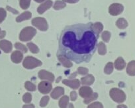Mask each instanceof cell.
Masks as SVG:
<instances>
[{
    "mask_svg": "<svg viewBox=\"0 0 135 108\" xmlns=\"http://www.w3.org/2000/svg\"><path fill=\"white\" fill-rule=\"evenodd\" d=\"M62 82L64 84L70 87L72 89H78L80 86V82L78 80H64Z\"/></svg>",
    "mask_w": 135,
    "mask_h": 108,
    "instance_id": "cell-13",
    "label": "cell"
},
{
    "mask_svg": "<svg viewBox=\"0 0 135 108\" xmlns=\"http://www.w3.org/2000/svg\"><path fill=\"white\" fill-rule=\"evenodd\" d=\"M6 17V11L4 9L0 8V23L4 21Z\"/></svg>",
    "mask_w": 135,
    "mask_h": 108,
    "instance_id": "cell-34",
    "label": "cell"
},
{
    "mask_svg": "<svg viewBox=\"0 0 135 108\" xmlns=\"http://www.w3.org/2000/svg\"><path fill=\"white\" fill-rule=\"evenodd\" d=\"M68 108H74V105L72 104H69V106H68Z\"/></svg>",
    "mask_w": 135,
    "mask_h": 108,
    "instance_id": "cell-44",
    "label": "cell"
},
{
    "mask_svg": "<svg viewBox=\"0 0 135 108\" xmlns=\"http://www.w3.org/2000/svg\"><path fill=\"white\" fill-rule=\"evenodd\" d=\"M23 65L27 69H33L36 67H38L42 65V62L37 58H34L33 57H25L24 61L23 62Z\"/></svg>",
    "mask_w": 135,
    "mask_h": 108,
    "instance_id": "cell-4",
    "label": "cell"
},
{
    "mask_svg": "<svg viewBox=\"0 0 135 108\" xmlns=\"http://www.w3.org/2000/svg\"><path fill=\"white\" fill-rule=\"evenodd\" d=\"M25 87L27 90L31 91V92H34L36 90V86L31 82H26L25 84Z\"/></svg>",
    "mask_w": 135,
    "mask_h": 108,
    "instance_id": "cell-27",
    "label": "cell"
},
{
    "mask_svg": "<svg viewBox=\"0 0 135 108\" xmlns=\"http://www.w3.org/2000/svg\"><path fill=\"white\" fill-rule=\"evenodd\" d=\"M78 74H80L81 75H85L88 74V70L86 68L80 67L78 69Z\"/></svg>",
    "mask_w": 135,
    "mask_h": 108,
    "instance_id": "cell-36",
    "label": "cell"
},
{
    "mask_svg": "<svg viewBox=\"0 0 135 108\" xmlns=\"http://www.w3.org/2000/svg\"><path fill=\"white\" fill-rule=\"evenodd\" d=\"M113 71V64L112 62H108L105 67V73L107 74H111Z\"/></svg>",
    "mask_w": 135,
    "mask_h": 108,
    "instance_id": "cell-24",
    "label": "cell"
},
{
    "mask_svg": "<svg viewBox=\"0 0 135 108\" xmlns=\"http://www.w3.org/2000/svg\"><path fill=\"white\" fill-rule=\"evenodd\" d=\"M58 60H59L60 62L66 68H70L72 66V63L69 60V59L68 58H66V57L63 55H58Z\"/></svg>",
    "mask_w": 135,
    "mask_h": 108,
    "instance_id": "cell-15",
    "label": "cell"
},
{
    "mask_svg": "<svg viewBox=\"0 0 135 108\" xmlns=\"http://www.w3.org/2000/svg\"><path fill=\"white\" fill-rule=\"evenodd\" d=\"M52 6V2L51 0H47L46 2H45V3L41 4V6L38 7L37 11H38V13L39 14H42L45 11H46V10H49L50 7H51Z\"/></svg>",
    "mask_w": 135,
    "mask_h": 108,
    "instance_id": "cell-11",
    "label": "cell"
},
{
    "mask_svg": "<svg viewBox=\"0 0 135 108\" xmlns=\"http://www.w3.org/2000/svg\"><path fill=\"white\" fill-rule=\"evenodd\" d=\"M66 7V3L62 1H56L55 2V4L54 5V9L56 10H61Z\"/></svg>",
    "mask_w": 135,
    "mask_h": 108,
    "instance_id": "cell-28",
    "label": "cell"
},
{
    "mask_svg": "<svg viewBox=\"0 0 135 108\" xmlns=\"http://www.w3.org/2000/svg\"><path fill=\"white\" fill-rule=\"evenodd\" d=\"M93 29H94L95 32L97 35H99V34L102 31L103 27V25L101 24V23H94V24H93Z\"/></svg>",
    "mask_w": 135,
    "mask_h": 108,
    "instance_id": "cell-25",
    "label": "cell"
},
{
    "mask_svg": "<svg viewBox=\"0 0 135 108\" xmlns=\"http://www.w3.org/2000/svg\"><path fill=\"white\" fill-rule=\"evenodd\" d=\"M15 47L17 49H18V50H20L21 51H23L25 53H26L27 52V47L25 45H23V44L20 43H16L15 44Z\"/></svg>",
    "mask_w": 135,
    "mask_h": 108,
    "instance_id": "cell-30",
    "label": "cell"
},
{
    "mask_svg": "<svg viewBox=\"0 0 135 108\" xmlns=\"http://www.w3.org/2000/svg\"><path fill=\"white\" fill-rule=\"evenodd\" d=\"M49 101V96H44L42 99H41V101H40V106L44 107L46 106V105L48 104Z\"/></svg>",
    "mask_w": 135,
    "mask_h": 108,
    "instance_id": "cell-31",
    "label": "cell"
},
{
    "mask_svg": "<svg viewBox=\"0 0 135 108\" xmlns=\"http://www.w3.org/2000/svg\"><path fill=\"white\" fill-rule=\"evenodd\" d=\"M98 37L91 23L68 26L60 36L59 53L78 64L89 62L97 49Z\"/></svg>",
    "mask_w": 135,
    "mask_h": 108,
    "instance_id": "cell-1",
    "label": "cell"
},
{
    "mask_svg": "<svg viewBox=\"0 0 135 108\" xmlns=\"http://www.w3.org/2000/svg\"><path fill=\"white\" fill-rule=\"evenodd\" d=\"M97 97H98V94H97V93H93V94H92L89 98H87L84 100V103H85V104H89V103L91 102V101L96 100V99L97 98Z\"/></svg>",
    "mask_w": 135,
    "mask_h": 108,
    "instance_id": "cell-32",
    "label": "cell"
},
{
    "mask_svg": "<svg viewBox=\"0 0 135 108\" xmlns=\"http://www.w3.org/2000/svg\"><path fill=\"white\" fill-rule=\"evenodd\" d=\"M23 58V54L20 51H15L11 54V60L14 62V63L18 64L19 62H21Z\"/></svg>",
    "mask_w": 135,
    "mask_h": 108,
    "instance_id": "cell-14",
    "label": "cell"
},
{
    "mask_svg": "<svg viewBox=\"0 0 135 108\" xmlns=\"http://www.w3.org/2000/svg\"><path fill=\"white\" fill-rule=\"evenodd\" d=\"M6 31H2V32H1V34H0V39H2L4 38L5 36H6Z\"/></svg>",
    "mask_w": 135,
    "mask_h": 108,
    "instance_id": "cell-41",
    "label": "cell"
},
{
    "mask_svg": "<svg viewBox=\"0 0 135 108\" xmlns=\"http://www.w3.org/2000/svg\"><path fill=\"white\" fill-rule=\"evenodd\" d=\"M7 9L9 11H11V12H12V13H13L17 14L18 13H19L17 11H16V10H13V9H12V8H11V7H9V6H7Z\"/></svg>",
    "mask_w": 135,
    "mask_h": 108,
    "instance_id": "cell-38",
    "label": "cell"
},
{
    "mask_svg": "<svg viewBox=\"0 0 135 108\" xmlns=\"http://www.w3.org/2000/svg\"><path fill=\"white\" fill-rule=\"evenodd\" d=\"M116 25L117 27H119V29H125L128 26V23H127V21L124 19H123V18H120V19H118L116 23Z\"/></svg>",
    "mask_w": 135,
    "mask_h": 108,
    "instance_id": "cell-21",
    "label": "cell"
},
{
    "mask_svg": "<svg viewBox=\"0 0 135 108\" xmlns=\"http://www.w3.org/2000/svg\"><path fill=\"white\" fill-rule=\"evenodd\" d=\"M127 72L130 76H135V61H131L127 65Z\"/></svg>",
    "mask_w": 135,
    "mask_h": 108,
    "instance_id": "cell-18",
    "label": "cell"
},
{
    "mask_svg": "<svg viewBox=\"0 0 135 108\" xmlns=\"http://www.w3.org/2000/svg\"><path fill=\"white\" fill-rule=\"evenodd\" d=\"M117 108H127V107L124 105H119L117 106Z\"/></svg>",
    "mask_w": 135,
    "mask_h": 108,
    "instance_id": "cell-42",
    "label": "cell"
},
{
    "mask_svg": "<svg viewBox=\"0 0 135 108\" xmlns=\"http://www.w3.org/2000/svg\"><path fill=\"white\" fill-rule=\"evenodd\" d=\"M27 46L28 47L29 50H31V52H32L34 54L38 53L39 52V49L38 48V46L35 45L34 43H27Z\"/></svg>",
    "mask_w": 135,
    "mask_h": 108,
    "instance_id": "cell-23",
    "label": "cell"
},
{
    "mask_svg": "<svg viewBox=\"0 0 135 108\" xmlns=\"http://www.w3.org/2000/svg\"><path fill=\"white\" fill-rule=\"evenodd\" d=\"M31 0H19V5L23 10H27L29 7Z\"/></svg>",
    "mask_w": 135,
    "mask_h": 108,
    "instance_id": "cell-26",
    "label": "cell"
},
{
    "mask_svg": "<svg viewBox=\"0 0 135 108\" xmlns=\"http://www.w3.org/2000/svg\"><path fill=\"white\" fill-rule=\"evenodd\" d=\"M70 97L72 101H75L77 99V93L75 91H73V92H71Z\"/></svg>",
    "mask_w": 135,
    "mask_h": 108,
    "instance_id": "cell-37",
    "label": "cell"
},
{
    "mask_svg": "<svg viewBox=\"0 0 135 108\" xmlns=\"http://www.w3.org/2000/svg\"><path fill=\"white\" fill-rule=\"evenodd\" d=\"M124 7L119 3H113L109 8V12L112 15H118L123 11Z\"/></svg>",
    "mask_w": 135,
    "mask_h": 108,
    "instance_id": "cell-6",
    "label": "cell"
},
{
    "mask_svg": "<svg viewBox=\"0 0 135 108\" xmlns=\"http://www.w3.org/2000/svg\"><path fill=\"white\" fill-rule=\"evenodd\" d=\"M38 77L41 80H47L50 82H52L54 80V75L50 72H48L45 70H40L39 72H38Z\"/></svg>",
    "mask_w": 135,
    "mask_h": 108,
    "instance_id": "cell-7",
    "label": "cell"
},
{
    "mask_svg": "<svg viewBox=\"0 0 135 108\" xmlns=\"http://www.w3.org/2000/svg\"><path fill=\"white\" fill-rule=\"evenodd\" d=\"M106 52H107V50H106V46L105 45V44L102 42L99 43L98 45L99 54L101 55H105L106 54Z\"/></svg>",
    "mask_w": 135,
    "mask_h": 108,
    "instance_id": "cell-22",
    "label": "cell"
},
{
    "mask_svg": "<svg viewBox=\"0 0 135 108\" xmlns=\"http://www.w3.org/2000/svg\"><path fill=\"white\" fill-rule=\"evenodd\" d=\"M32 24L42 31H45L48 29L47 22L44 18H35V19H32Z\"/></svg>",
    "mask_w": 135,
    "mask_h": 108,
    "instance_id": "cell-5",
    "label": "cell"
},
{
    "mask_svg": "<svg viewBox=\"0 0 135 108\" xmlns=\"http://www.w3.org/2000/svg\"><path fill=\"white\" fill-rule=\"evenodd\" d=\"M31 16H32V15L29 11H26L16 18V21L19 23V22H21L23 21L27 20V19H29L31 17Z\"/></svg>",
    "mask_w": 135,
    "mask_h": 108,
    "instance_id": "cell-19",
    "label": "cell"
},
{
    "mask_svg": "<svg viewBox=\"0 0 135 108\" xmlns=\"http://www.w3.org/2000/svg\"><path fill=\"white\" fill-rule=\"evenodd\" d=\"M52 86L50 83L46 81L41 82L38 85V90L43 94H47L52 90Z\"/></svg>",
    "mask_w": 135,
    "mask_h": 108,
    "instance_id": "cell-8",
    "label": "cell"
},
{
    "mask_svg": "<svg viewBox=\"0 0 135 108\" xmlns=\"http://www.w3.org/2000/svg\"><path fill=\"white\" fill-rule=\"evenodd\" d=\"M81 84L83 85H88L90 86L91 84H93V83L94 82L95 78L92 75L89 74L88 76H85V77H83L81 79Z\"/></svg>",
    "mask_w": 135,
    "mask_h": 108,
    "instance_id": "cell-16",
    "label": "cell"
},
{
    "mask_svg": "<svg viewBox=\"0 0 135 108\" xmlns=\"http://www.w3.org/2000/svg\"><path fill=\"white\" fill-rule=\"evenodd\" d=\"M35 1L38 2V3H41V2H43L44 1H45V0H35Z\"/></svg>",
    "mask_w": 135,
    "mask_h": 108,
    "instance_id": "cell-43",
    "label": "cell"
},
{
    "mask_svg": "<svg viewBox=\"0 0 135 108\" xmlns=\"http://www.w3.org/2000/svg\"><path fill=\"white\" fill-rule=\"evenodd\" d=\"M23 100L25 103H26V104H28V103L31 102V100H32V96H31V93H25L24 96H23Z\"/></svg>",
    "mask_w": 135,
    "mask_h": 108,
    "instance_id": "cell-33",
    "label": "cell"
},
{
    "mask_svg": "<svg viewBox=\"0 0 135 108\" xmlns=\"http://www.w3.org/2000/svg\"><path fill=\"white\" fill-rule=\"evenodd\" d=\"M0 49L6 53H9L12 50L13 45L11 42L7 40H2L0 41Z\"/></svg>",
    "mask_w": 135,
    "mask_h": 108,
    "instance_id": "cell-9",
    "label": "cell"
},
{
    "mask_svg": "<svg viewBox=\"0 0 135 108\" xmlns=\"http://www.w3.org/2000/svg\"><path fill=\"white\" fill-rule=\"evenodd\" d=\"M23 108H35V105L33 104H28V105H23Z\"/></svg>",
    "mask_w": 135,
    "mask_h": 108,
    "instance_id": "cell-39",
    "label": "cell"
},
{
    "mask_svg": "<svg viewBox=\"0 0 135 108\" xmlns=\"http://www.w3.org/2000/svg\"><path fill=\"white\" fill-rule=\"evenodd\" d=\"M110 96L113 101L117 103L124 102L126 99V96L123 90L118 88H113L110 91Z\"/></svg>",
    "mask_w": 135,
    "mask_h": 108,
    "instance_id": "cell-3",
    "label": "cell"
},
{
    "mask_svg": "<svg viewBox=\"0 0 135 108\" xmlns=\"http://www.w3.org/2000/svg\"><path fill=\"white\" fill-rule=\"evenodd\" d=\"M69 102V97L67 96H64L59 101V106L60 108H67Z\"/></svg>",
    "mask_w": 135,
    "mask_h": 108,
    "instance_id": "cell-20",
    "label": "cell"
},
{
    "mask_svg": "<svg viewBox=\"0 0 135 108\" xmlns=\"http://www.w3.org/2000/svg\"><path fill=\"white\" fill-rule=\"evenodd\" d=\"M79 93L81 97L87 99L89 98L93 94V90L91 88L88 86H83L80 89Z\"/></svg>",
    "mask_w": 135,
    "mask_h": 108,
    "instance_id": "cell-10",
    "label": "cell"
},
{
    "mask_svg": "<svg viewBox=\"0 0 135 108\" xmlns=\"http://www.w3.org/2000/svg\"><path fill=\"white\" fill-rule=\"evenodd\" d=\"M88 108H103V106L100 102H94L89 105Z\"/></svg>",
    "mask_w": 135,
    "mask_h": 108,
    "instance_id": "cell-35",
    "label": "cell"
},
{
    "mask_svg": "<svg viewBox=\"0 0 135 108\" xmlns=\"http://www.w3.org/2000/svg\"><path fill=\"white\" fill-rule=\"evenodd\" d=\"M1 32H2V31H1V29H0V34H1Z\"/></svg>",
    "mask_w": 135,
    "mask_h": 108,
    "instance_id": "cell-45",
    "label": "cell"
},
{
    "mask_svg": "<svg viewBox=\"0 0 135 108\" xmlns=\"http://www.w3.org/2000/svg\"><path fill=\"white\" fill-rule=\"evenodd\" d=\"M37 33L35 29L31 27H27L23 29L19 34V39L21 41H31Z\"/></svg>",
    "mask_w": 135,
    "mask_h": 108,
    "instance_id": "cell-2",
    "label": "cell"
},
{
    "mask_svg": "<svg viewBox=\"0 0 135 108\" xmlns=\"http://www.w3.org/2000/svg\"><path fill=\"white\" fill-rule=\"evenodd\" d=\"M64 1L70 3H75L78 2L79 0H64Z\"/></svg>",
    "mask_w": 135,
    "mask_h": 108,
    "instance_id": "cell-40",
    "label": "cell"
},
{
    "mask_svg": "<svg viewBox=\"0 0 135 108\" xmlns=\"http://www.w3.org/2000/svg\"><path fill=\"white\" fill-rule=\"evenodd\" d=\"M101 38L105 42H109L111 38V33L109 31H104L101 35Z\"/></svg>",
    "mask_w": 135,
    "mask_h": 108,
    "instance_id": "cell-29",
    "label": "cell"
},
{
    "mask_svg": "<svg viewBox=\"0 0 135 108\" xmlns=\"http://www.w3.org/2000/svg\"><path fill=\"white\" fill-rule=\"evenodd\" d=\"M64 93V89L63 88H62V87H56V88L53 90L51 94H50V96L52 97V98L56 100V99L59 98L60 96H62Z\"/></svg>",
    "mask_w": 135,
    "mask_h": 108,
    "instance_id": "cell-12",
    "label": "cell"
},
{
    "mask_svg": "<svg viewBox=\"0 0 135 108\" xmlns=\"http://www.w3.org/2000/svg\"><path fill=\"white\" fill-rule=\"evenodd\" d=\"M125 66H126V63L122 57H119V58L115 60V68H116L117 70H123V69L124 68Z\"/></svg>",
    "mask_w": 135,
    "mask_h": 108,
    "instance_id": "cell-17",
    "label": "cell"
}]
</instances>
